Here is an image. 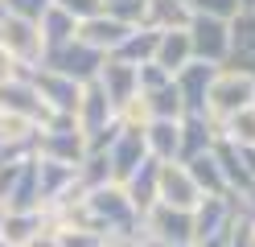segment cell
Returning a JSON list of instances; mask_svg holds the SVG:
<instances>
[{"label": "cell", "mask_w": 255, "mask_h": 247, "mask_svg": "<svg viewBox=\"0 0 255 247\" xmlns=\"http://www.w3.org/2000/svg\"><path fill=\"white\" fill-rule=\"evenodd\" d=\"M33 157L41 161H58V165H78L87 157V140L83 132H78L74 120H66V115H54L45 128L33 132Z\"/></svg>", "instance_id": "obj_1"}, {"label": "cell", "mask_w": 255, "mask_h": 247, "mask_svg": "<svg viewBox=\"0 0 255 247\" xmlns=\"http://www.w3.org/2000/svg\"><path fill=\"white\" fill-rule=\"evenodd\" d=\"M255 103V78L247 74H231V70H218L214 82H210V95H206V115L214 124H222L227 115L243 111Z\"/></svg>", "instance_id": "obj_2"}, {"label": "cell", "mask_w": 255, "mask_h": 247, "mask_svg": "<svg viewBox=\"0 0 255 247\" xmlns=\"http://www.w3.org/2000/svg\"><path fill=\"white\" fill-rule=\"evenodd\" d=\"M103 62H107V54H99V49H91V45H83V41L74 37L70 45H62L58 54H45V58H41V70H54V74H62V78L78 82V87H87V82L99 78Z\"/></svg>", "instance_id": "obj_3"}, {"label": "cell", "mask_w": 255, "mask_h": 247, "mask_svg": "<svg viewBox=\"0 0 255 247\" xmlns=\"http://www.w3.org/2000/svg\"><path fill=\"white\" fill-rule=\"evenodd\" d=\"M140 239L161 243V247H185V243H194V219H189V210H173V206L156 202L140 219Z\"/></svg>", "instance_id": "obj_4"}, {"label": "cell", "mask_w": 255, "mask_h": 247, "mask_svg": "<svg viewBox=\"0 0 255 247\" xmlns=\"http://www.w3.org/2000/svg\"><path fill=\"white\" fill-rule=\"evenodd\" d=\"M185 37H189V54H194V62H206V66H218V70H222V62H227V45H231V29H227V21L189 16Z\"/></svg>", "instance_id": "obj_5"}, {"label": "cell", "mask_w": 255, "mask_h": 247, "mask_svg": "<svg viewBox=\"0 0 255 247\" xmlns=\"http://www.w3.org/2000/svg\"><path fill=\"white\" fill-rule=\"evenodd\" d=\"M243 210L239 198H202V202L189 210V219H194V243H206V239H218L227 235V227L235 223V214Z\"/></svg>", "instance_id": "obj_6"}, {"label": "cell", "mask_w": 255, "mask_h": 247, "mask_svg": "<svg viewBox=\"0 0 255 247\" xmlns=\"http://www.w3.org/2000/svg\"><path fill=\"white\" fill-rule=\"evenodd\" d=\"M148 157V144H144V128H128V124H120V136H116V144L107 148V161H111V186H124L128 177H132L136 169H140V161Z\"/></svg>", "instance_id": "obj_7"}, {"label": "cell", "mask_w": 255, "mask_h": 247, "mask_svg": "<svg viewBox=\"0 0 255 247\" xmlns=\"http://www.w3.org/2000/svg\"><path fill=\"white\" fill-rule=\"evenodd\" d=\"M0 49L17 66H41V33H37V25L4 16L0 21Z\"/></svg>", "instance_id": "obj_8"}, {"label": "cell", "mask_w": 255, "mask_h": 247, "mask_svg": "<svg viewBox=\"0 0 255 247\" xmlns=\"http://www.w3.org/2000/svg\"><path fill=\"white\" fill-rule=\"evenodd\" d=\"M227 29H231V45H227L222 70L255 78V12H239Z\"/></svg>", "instance_id": "obj_9"}, {"label": "cell", "mask_w": 255, "mask_h": 247, "mask_svg": "<svg viewBox=\"0 0 255 247\" xmlns=\"http://www.w3.org/2000/svg\"><path fill=\"white\" fill-rule=\"evenodd\" d=\"M214 74H218V66L189 62L185 70L173 78V87H177V95H181V111H185V115H206V95H210Z\"/></svg>", "instance_id": "obj_10"}, {"label": "cell", "mask_w": 255, "mask_h": 247, "mask_svg": "<svg viewBox=\"0 0 255 247\" xmlns=\"http://www.w3.org/2000/svg\"><path fill=\"white\" fill-rule=\"evenodd\" d=\"M214 140H218V124L210 115H181L177 120V165L210 153Z\"/></svg>", "instance_id": "obj_11"}, {"label": "cell", "mask_w": 255, "mask_h": 247, "mask_svg": "<svg viewBox=\"0 0 255 247\" xmlns=\"http://www.w3.org/2000/svg\"><path fill=\"white\" fill-rule=\"evenodd\" d=\"M156 202L161 206H173V210H194L198 202H202V194H198V186L189 181V173H185V165H161V177H156Z\"/></svg>", "instance_id": "obj_12"}, {"label": "cell", "mask_w": 255, "mask_h": 247, "mask_svg": "<svg viewBox=\"0 0 255 247\" xmlns=\"http://www.w3.org/2000/svg\"><path fill=\"white\" fill-rule=\"evenodd\" d=\"M95 82H99V91L107 95V103L116 107V115L140 95V91H136V66H124V62H111V58L103 62V70H99Z\"/></svg>", "instance_id": "obj_13"}, {"label": "cell", "mask_w": 255, "mask_h": 247, "mask_svg": "<svg viewBox=\"0 0 255 247\" xmlns=\"http://www.w3.org/2000/svg\"><path fill=\"white\" fill-rule=\"evenodd\" d=\"M156 177H161V165H156L152 157H144V161H140V169L120 186L124 198H128V206H132L140 219H144V214L156 206Z\"/></svg>", "instance_id": "obj_14"}, {"label": "cell", "mask_w": 255, "mask_h": 247, "mask_svg": "<svg viewBox=\"0 0 255 247\" xmlns=\"http://www.w3.org/2000/svg\"><path fill=\"white\" fill-rule=\"evenodd\" d=\"M189 62H194V54H189V37H185V29H169V33H161V37H156L152 66H161L169 78H177Z\"/></svg>", "instance_id": "obj_15"}, {"label": "cell", "mask_w": 255, "mask_h": 247, "mask_svg": "<svg viewBox=\"0 0 255 247\" xmlns=\"http://www.w3.org/2000/svg\"><path fill=\"white\" fill-rule=\"evenodd\" d=\"M128 33H132L128 25H120V21H111V16L99 12V16H91V21L78 25L74 37L83 41V45H91V49H99V54H111V49H116V45L128 37Z\"/></svg>", "instance_id": "obj_16"}, {"label": "cell", "mask_w": 255, "mask_h": 247, "mask_svg": "<svg viewBox=\"0 0 255 247\" xmlns=\"http://www.w3.org/2000/svg\"><path fill=\"white\" fill-rule=\"evenodd\" d=\"M37 33H41V58H45V54H58L62 45H70L74 33H78V25H74L62 8L50 4V8L41 12V21H37Z\"/></svg>", "instance_id": "obj_17"}, {"label": "cell", "mask_w": 255, "mask_h": 247, "mask_svg": "<svg viewBox=\"0 0 255 247\" xmlns=\"http://www.w3.org/2000/svg\"><path fill=\"white\" fill-rule=\"evenodd\" d=\"M156 37H161L156 29H132L107 58H111V62H124V66H144V62H152V54H156Z\"/></svg>", "instance_id": "obj_18"}, {"label": "cell", "mask_w": 255, "mask_h": 247, "mask_svg": "<svg viewBox=\"0 0 255 247\" xmlns=\"http://www.w3.org/2000/svg\"><path fill=\"white\" fill-rule=\"evenodd\" d=\"M144 144L156 165L177 161V120H148L144 124Z\"/></svg>", "instance_id": "obj_19"}, {"label": "cell", "mask_w": 255, "mask_h": 247, "mask_svg": "<svg viewBox=\"0 0 255 247\" xmlns=\"http://www.w3.org/2000/svg\"><path fill=\"white\" fill-rule=\"evenodd\" d=\"M185 173H189V181L198 186L202 198H227V186H222V173H218L214 153H202V157H194V161H185Z\"/></svg>", "instance_id": "obj_20"}, {"label": "cell", "mask_w": 255, "mask_h": 247, "mask_svg": "<svg viewBox=\"0 0 255 247\" xmlns=\"http://www.w3.org/2000/svg\"><path fill=\"white\" fill-rule=\"evenodd\" d=\"M45 227H50V223H45L41 210H33V214H4V223H0V243H4V247H25Z\"/></svg>", "instance_id": "obj_21"}, {"label": "cell", "mask_w": 255, "mask_h": 247, "mask_svg": "<svg viewBox=\"0 0 255 247\" xmlns=\"http://www.w3.org/2000/svg\"><path fill=\"white\" fill-rule=\"evenodd\" d=\"M185 25H189V8L181 4V0H148L144 29L169 33V29H185Z\"/></svg>", "instance_id": "obj_22"}, {"label": "cell", "mask_w": 255, "mask_h": 247, "mask_svg": "<svg viewBox=\"0 0 255 247\" xmlns=\"http://www.w3.org/2000/svg\"><path fill=\"white\" fill-rule=\"evenodd\" d=\"M218 140H227L235 148H255V103L227 115V120L218 124Z\"/></svg>", "instance_id": "obj_23"}, {"label": "cell", "mask_w": 255, "mask_h": 247, "mask_svg": "<svg viewBox=\"0 0 255 247\" xmlns=\"http://www.w3.org/2000/svg\"><path fill=\"white\" fill-rule=\"evenodd\" d=\"M140 103H144V111H148V120H181V95H177V87H173V78L165 82L161 91H152V95H140Z\"/></svg>", "instance_id": "obj_24"}, {"label": "cell", "mask_w": 255, "mask_h": 247, "mask_svg": "<svg viewBox=\"0 0 255 247\" xmlns=\"http://www.w3.org/2000/svg\"><path fill=\"white\" fill-rule=\"evenodd\" d=\"M144 12H148V0H103V16L128 29H144Z\"/></svg>", "instance_id": "obj_25"}, {"label": "cell", "mask_w": 255, "mask_h": 247, "mask_svg": "<svg viewBox=\"0 0 255 247\" xmlns=\"http://www.w3.org/2000/svg\"><path fill=\"white\" fill-rule=\"evenodd\" d=\"M189 16H210V21H235L239 16V0H185Z\"/></svg>", "instance_id": "obj_26"}, {"label": "cell", "mask_w": 255, "mask_h": 247, "mask_svg": "<svg viewBox=\"0 0 255 247\" xmlns=\"http://www.w3.org/2000/svg\"><path fill=\"white\" fill-rule=\"evenodd\" d=\"M4 4V16H17V21H41V12L54 4V0H0Z\"/></svg>", "instance_id": "obj_27"}, {"label": "cell", "mask_w": 255, "mask_h": 247, "mask_svg": "<svg viewBox=\"0 0 255 247\" xmlns=\"http://www.w3.org/2000/svg\"><path fill=\"white\" fill-rule=\"evenodd\" d=\"M54 8H62L74 25H83V21H91V16L103 12V0H54Z\"/></svg>", "instance_id": "obj_28"}, {"label": "cell", "mask_w": 255, "mask_h": 247, "mask_svg": "<svg viewBox=\"0 0 255 247\" xmlns=\"http://www.w3.org/2000/svg\"><path fill=\"white\" fill-rule=\"evenodd\" d=\"M227 247H255V223L243 210L235 214V223L227 227Z\"/></svg>", "instance_id": "obj_29"}, {"label": "cell", "mask_w": 255, "mask_h": 247, "mask_svg": "<svg viewBox=\"0 0 255 247\" xmlns=\"http://www.w3.org/2000/svg\"><path fill=\"white\" fill-rule=\"evenodd\" d=\"M58 247H107L103 235H91V231H58Z\"/></svg>", "instance_id": "obj_30"}, {"label": "cell", "mask_w": 255, "mask_h": 247, "mask_svg": "<svg viewBox=\"0 0 255 247\" xmlns=\"http://www.w3.org/2000/svg\"><path fill=\"white\" fill-rule=\"evenodd\" d=\"M25 247H58V231H54V227H45V231H37V235L29 239Z\"/></svg>", "instance_id": "obj_31"}, {"label": "cell", "mask_w": 255, "mask_h": 247, "mask_svg": "<svg viewBox=\"0 0 255 247\" xmlns=\"http://www.w3.org/2000/svg\"><path fill=\"white\" fill-rule=\"evenodd\" d=\"M12 70H17V62H12L4 49H0V82H8V78H12Z\"/></svg>", "instance_id": "obj_32"}, {"label": "cell", "mask_w": 255, "mask_h": 247, "mask_svg": "<svg viewBox=\"0 0 255 247\" xmlns=\"http://www.w3.org/2000/svg\"><path fill=\"white\" fill-rule=\"evenodd\" d=\"M194 247H227V235H218V239H206V243H194Z\"/></svg>", "instance_id": "obj_33"}, {"label": "cell", "mask_w": 255, "mask_h": 247, "mask_svg": "<svg viewBox=\"0 0 255 247\" xmlns=\"http://www.w3.org/2000/svg\"><path fill=\"white\" fill-rule=\"evenodd\" d=\"M239 12H255V0H239Z\"/></svg>", "instance_id": "obj_34"}, {"label": "cell", "mask_w": 255, "mask_h": 247, "mask_svg": "<svg viewBox=\"0 0 255 247\" xmlns=\"http://www.w3.org/2000/svg\"><path fill=\"white\" fill-rule=\"evenodd\" d=\"M148 247H161V243H148ZM185 247H194V243H185Z\"/></svg>", "instance_id": "obj_35"}, {"label": "cell", "mask_w": 255, "mask_h": 247, "mask_svg": "<svg viewBox=\"0 0 255 247\" xmlns=\"http://www.w3.org/2000/svg\"><path fill=\"white\" fill-rule=\"evenodd\" d=\"M0 21H4V4H0Z\"/></svg>", "instance_id": "obj_36"}, {"label": "cell", "mask_w": 255, "mask_h": 247, "mask_svg": "<svg viewBox=\"0 0 255 247\" xmlns=\"http://www.w3.org/2000/svg\"><path fill=\"white\" fill-rule=\"evenodd\" d=\"M0 223H4V210H0Z\"/></svg>", "instance_id": "obj_37"}, {"label": "cell", "mask_w": 255, "mask_h": 247, "mask_svg": "<svg viewBox=\"0 0 255 247\" xmlns=\"http://www.w3.org/2000/svg\"><path fill=\"white\" fill-rule=\"evenodd\" d=\"M181 4H185V0H181Z\"/></svg>", "instance_id": "obj_38"}, {"label": "cell", "mask_w": 255, "mask_h": 247, "mask_svg": "<svg viewBox=\"0 0 255 247\" xmlns=\"http://www.w3.org/2000/svg\"><path fill=\"white\" fill-rule=\"evenodd\" d=\"M0 247H4V243H0Z\"/></svg>", "instance_id": "obj_39"}]
</instances>
